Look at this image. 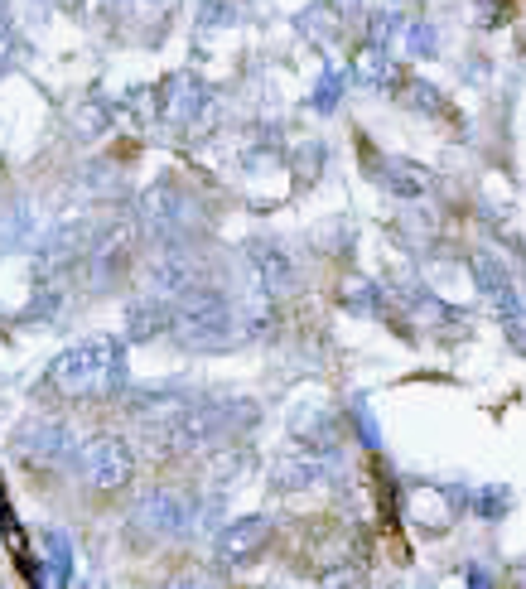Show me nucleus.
<instances>
[{
	"mask_svg": "<svg viewBox=\"0 0 526 589\" xmlns=\"http://www.w3.org/2000/svg\"><path fill=\"white\" fill-rule=\"evenodd\" d=\"M44 382L63 396H78V401L111 396L121 387V343H116V338H87V343L68 348V353L49 367Z\"/></svg>",
	"mask_w": 526,
	"mask_h": 589,
	"instance_id": "1",
	"label": "nucleus"
},
{
	"mask_svg": "<svg viewBox=\"0 0 526 589\" xmlns=\"http://www.w3.org/2000/svg\"><path fill=\"white\" fill-rule=\"evenodd\" d=\"M83 464H87V474H92V483H102V488H116V483L131 478V454H126L121 440H92Z\"/></svg>",
	"mask_w": 526,
	"mask_h": 589,
	"instance_id": "2",
	"label": "nucleus"
},
{
	"mask_svg": "<svg viewBox=\"0 0 526 589\" xmlns=\"http://www.w3.org/2000/svg\"><path fill=\"white\" fill-rule=\"evenodd\" d=\"M261 536H266V522H261V517H247L242 527H232V532L222 536V556H247Z\"/></svg>",
	"mask_w": 526,
	"mask_h": 589,
	"instance_id": "3",
	"label": "nucleus"
},
{
	"mask_svg": "<svg viewBox=\"0 0 526 589\" xmlns=\"http://www.w3.org/2000/svg\"><path fill=\"white\" fill-rule=\"evenodd\" d=\"M49 551H54V580L68 575V541L63 536H49Z\"/></svg>",
	"mask_w": 526,
	"mask_h": 589,
	"instance_id": "4",
	"label": "nucleus"
}]
</instances>
